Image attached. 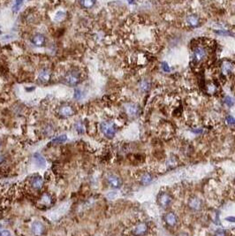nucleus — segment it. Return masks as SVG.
Listing matches in <instances>:
<instances>
[{"label": "nucleus", "mask_w": 235, "mask_h": 236, "mask_svg": "<svg viewBox=\"0 0 235 236\" xmlns=\"http://www.w3.org/2000/svg\"><path fill=\"white\" fill-rule=\"evenodd\" d=\"M31 185L33 187V189H36V190H39V189H42L43 185H44V181H43V179L40 177V176H36L31 181Z\"/></svg>", "instance_id": "14"}, {"label": "nucleus", "mask_w": 235, "mask_h": 236, "mask_svg": "<svg viewBox=\"0 0 235 236\" xmlns=\"http://www.w3.org/2000/svg\"><path fill=\"white\" fill-rule=\"evenodd\" d=\"M65 80L69 86H76L80 80V75L77 71H70L65 76Z\"/></svg>", "instance_id": "3"}, {"label": "nucleus", "mask_w": 235, "mask_h": 236, "mask_svg": "<svg viewBox=\"0 0 235 236\" xmlns=\"http://www.w3.org/2000/svg\"><path fill=\"white\" fill-rule=\"evenodd\" d=\"M81 6L84 8H91L95 3V0H79Z\"/></svg>", "instance_id": "19"}, {"label": "nucleus", "mask_w": 235, "mask_h": 236, "mask_svg": "<svg viewBox=\"0 0 235 236\" xmlns=\"http://www.w3.org/2000/svg\"><path fill=\"white\" fill-rule=\"evenodd\" d=\"M66 139H67L66 135H59V136L54 138V139L51 141V142H52V143H62V142H65Z\"/></svg>", "instance_id": "20"}, {"label": "nucleus", "mask_w": 235, "mask_h": 236, "mask_svg": "<svg viewBox=\"0 0 235 236\" xmlns=\"http://www.w3.org/2000/svg\"><path fill=\"white\" fill-rule=\"evenodd\" d=\"M74 98H75V99H77V100L80 99V98L82 97V92H81V90H80V89H76L74 90Z\"/></svg>", "instance_id": "27"}, {"label": "nucleus", "mask_w": 235, "mask_h": 236, "mask_svg": "<svg viewBox=\"0 0 235 236\" xmlns=\"http://www.w3.org/2000/svg\"><path fill=\"white\" fill-rule=\"evenodd\" d=\"M214 236H226V234H225V232L224 230H218L215 233Z\"/></svg>", "instance_id": "30"}, {"label": "nucleus", "mask_w": 235, "mask_h": 236, "mask_svg": "<svg viewBox=\"0 0 235 236\" xmlns=\"http://www.w3.org/2000/svg\"><path fill=\"white\" fill-rule=\"evenodd\" d=\"M226 122H227L229 125H231V126H233V125H234V123H235L234 118H233V116H230V115L226 116Z\"/></svg>", "instance_id": "28"}, {"label": "nucleus", "mask_w": 235, "mask_h": 236, "mask_svg": "<svg viewBox=\"0 0 235 236\" xmlns=\"http://www.w3.org/2000/svg\"><path fill=\"white\" fill-rule=\"evenodd\" d=\"M31 43L38 47H42L45 44V37L42 34H35L31 38Z\"/></svg>", "instance_id": "8"}, {"label": "nucleus", "mask_w": 235, "mask_h": 236, "mask_svg": "<svg viewBox=\"0 0 235 236\" xmlns=\"http://www.w3.org/2000/svg\"><path fill=\"white\" fill-rule=\"evenodd\" d=\"M125 109L127 112L128 115L130 116H136L137 113L139 112V107L138 105L134 104H127L125 105Z\"/></svg>", "instance_id": "11"}, {"label": "nucleus", "mask_w": 235, "mask_h": 236, "mask_svg": "<svg viewBox=\"0 0 235 236\" xmlns=\"http://www.w3.org/2000/svg\"><path fill=\"white\" fill-rule=\"evenodd\" d=\"M42 202H43V204H50V202H51V198H50V196L48 194H44V195L42 196Z\"/></svg>", "instance_id": "24"}, {"label": "nucleus", "mask_w": 235, "mask_h": 236, "mask_svg": "<svg viewBox=\"0 0 235 236\" xmlns=\"http://www.w3.org/2000/svg\"><path fill=\"white\" fill-rule=\"evenodd\" d=\"M188 206L191 210H200L203 207V203L202 200L197 198V197H192L189 199L188 202Z\"/></svg>", "instance_id": "6"}, {"label": "nucleus", "mask_w": 235, "mask_h": 236, "mask_svg": "<svg viewBox=\"0 0 235 236\" xmlns=\"http://www.w3.org/2000/svg\"><path fill=\"white\" fill-rule=\"evenodd\" d=\"M76 129L78 130V132H80H80H81V133L83 132V128H82V126L80 125V123H77V124H76Z\"/></svg>", "instance_id": "31"}, {"label": "nucleus", "mask_w": 235, "mask_h": 236, "mask_svg": "<svg viewBox=\"0 0 235 236\" xmlns=\"http://www.w3.org/2000/svg\"><path fill=\"white\" fill-rule=\"evenodd\" d=\"M0 236H1V232H0Z\"/></svg>", "instance_id": "36"}, {"label": "nucleus", "mask_w": 235, "mask_h": 236, "mask_svg": "<svg viewBox=\"0 0 235 236\" xmlns=\"http://www.w3.org/2000/svg\"><path fill=\"white\" fill-rule=\"evenodd\" d=\"M162 68L164 72H170V67L168 65V64L166 62H163L162 63Z\"/></svg>", "instance_id": "29"}, {"label": "nucleus", "mask_w": 235, "mask_h": 236, "mask_svg": "<svg viewBox=\"0 0 235 236\" xmlns=\"http://www.w3.org/2000/svg\"><path fill=\"white\" fill-rule=\"evenodd\" d=\"M178 236H188L186 233H181V234H179Z\"/></svg>", "instance_id": "35"}, {"label": "nucleus", "mask_w": 235, "mask_h": 236, "mask_svg": "<svg viewBox=\"0 0 235 236\" xmlns=\"http://www.w3.org/2000/svg\"><path fill=\"white\" fill-rule=\"evenodd\" d=\"M157 202H158V204H159V205H160L161 207L166 208V207H168L169 204H171L172 198H171V196H170L168 194H166V193H161V194L158 195V197H157Z\"/></svg>", "instance_id": "5"}, {"label": "nucleus", "mask_w": 235, "mask_h": 236, "mask_svg": "<svg viewBox=\"0 0 235 236\" xmlns=\"http://www.w3.org/2000/svg\"><path fill=\"white\" fill-rule=\"evenodd\" d=\"M221 70L222 73L224 74H229L231 72L233 71V64L231 62H224L221 65Z\"/></svg>", "instance_id": "15"}, {"label": "nucleus", "mask_w": 235, "mask_h": 236, "mask_svg": "<svg viewBox=\"0 0 235 236\" xmlns=\"http://www.w3.org/2000/svg\"><path fill=\"white\" fill-rule=\"evenodd\" d=\"M164 220L166 224L170 226H174L177 224V217L173 212H168L164 216Z\"/></svg>", "instance_id": "13"}, {"label": "nucleus", "mask_w": 235, "mask_h": 236, "mask_svg": "<svg viewBox=\"0 0 235 236\" xmlns=\"http://www.w3.org/2000/svg\"><path fill=\"white\" fill-rule=\"evenodd\" d=\"M38 79L41 82L45 83L49 81V80L50 79V72L48 69H43L40 71L39 74H38Z\"/></svg>", "instance_id": "12"}, {"label": "nucleus", "mask_w": 235, "mask_h": 236, "mask_svg": "<svg viewBox=\"0 0 235 236\" xmlns=\"http://www.w3.org/2000/svg\"><path fill=\"white\" fill-rule=\"evenodd\" d=\"M23 0H15L14 5V8H13V12L14 13H18V11L20 9L21 5H22Z\"/></svg>", "instance_id": "21"}, {"label": "nucleus", "mask_w": 235, "mask_h": 236, "mask_svg": "<svg viewBox=\"0 0 235 236\" xmlns=\"http://www.w3.org/2000/svg\"><path fill=\"white\" fill-rule=\"evenodd\" d=\"M107 181L112 188H115V189H119L121 186V180L117 175H114V174H110L108 176Z\"/></svg>", "instance_id": "10"}, {"label": "nucleus", "mask_w": 235, "mask_h": 236, "mask_svg": "<svg viewBox=\"0 0 235 236\" xmlns=\"http://www.w3.org/2000/svg\"><path fill=\"white\" fill-rule=\"evenodd\" d=\"M187 22L191 27H197L200 23V20L197 16L192 14L187 17Z\"/></svg>", "instance_id": "16"}, {"label": "nucleus", "mask_w": 235, "mask_h": 236, "mask_svg": "<svg viewBox=\"0 0 235 236\" xmlns=\"http://www.w3.org/2000/svg\"><path fill=\"white\" fill-rule=\"evenodd\" d=\"M152 181V176L149 173H145L141 176V183L142 185H149Z\"/></svg>", "instance_id": "18"}, {"label": "nucleus", "mask_w": 235, "mask_h": 236, "mask_svg": "<svg viewBox=\"0 0 235 236\" xmlns=\"http://www.w3.org/2000/svg\"><path fill=\"white\" fill-rule=\"evenodd\" d=\"M65 14L64 12H58L55 18H54V20H55V21H61L65 19Z\"/></svg>", "instance_id": "23"}, {"label": "nucleus", "mask_w": 235, "mask_h": 236, "mask_svg": "<svg viewBox=\"0 0 235 236\" xmlns=\"http://www.w3.org/2000/svg\"><path fill=\"white\" fill-rule=\"evenodd\" d=\"M34 157H35V164L38 165V166H44L46 165V161H45V158L43 157L41 154L39 153H35L34 155Z\"/></svg>", "instance_id": "17"}, {"label": "nucleus", "mask_w": 235, "mask_h": 236, "mask_svg": "<svg viewBox=\"0 0 235 236\" xmlns=\"http://www.w3.org/2000/svg\"><path fill=\"white\" fill-rule=\"evenodd\" d=\"M32 232L35 236H40L43 234L44 231V225L39 222V221H35L32 224Z\"/></svg>", "instance_id": "9"}, {"label": "nucleus", "mask_w": 235, "mask_h": 236, "mask_svg": "<svg viewBox=\"0 0 235 236\" xmlns=\"http://www.w3.org/2000/svg\"><path fill=\"white\" fill-rule=\"evenodd\" d=\"M148 232V225L146 223H139L133 230V234L134 236H144Z\"/></svg>", "instance_id": "4"}, {"label": "nucleus", "mask_w": 235, "mask_h": 236, "mask_svg": "<svg viewBox=\"0 0 235 236\" xmlns=\"http://www.w3.org/2000/svg\"><path fill=\"white\" fill-rule=\"evenodd\" d=\"M193 132H194V133H202V129H194V130H193Z\"/></svg>", "instance_id": "33"}, {"label": "nucleus", "mask_w": 235, "mask_h": 236, "mask_svg": "<svg viewBox=\"0 0 235 236\" xmlns=\"http://www.w3.org/2000/svg\"><path fill=\"white\" fill-rule=\"evenodd\" d=\"M206 88H207V91L210 93H214L217 90V86H215L214 84H209L206 86Z\"/></svg>", "instance_id": "26"}, {"label": "nucleus", "mask_w": 235, "mask_h": 236, "mask_svg": "<svg viewBox=\"0 0 235 236\" xmlns=\"http://www.w3.org/2000/svg\"><path fill=\"white\" fill-rule=\"evenodd\" d=\"M101 130L104 133V135L107 137V138H113L115 135V126L114 123H112L111 121H104L101 123Z\"/></svg>", "instance_id": "2"}, {"label": "nucleus", "mask_w": 235, "mask_h": 236, "mask_svg": "<svg viewBox=\"0 0 235 236\" xmlns=\"http://www.w3.org/2000/svg\"><path fill=\"white\" fill-rule=\"evenodd\" d=\"M208 57V50L203 44H197L193 49V61L194 64L203 62Z\"/></svg>", "instance_id": "1"}, {"label": "nucleus", "mask_w": 235, "mask_h": 236, "mask_svg": "<svg viewBox=\"0 0 235 236\" xmlns=\"http://www.w3.org/2000/svg\"><path fill=\"white\" fill-rule=\"evenodd\" d=\"M140 88H141V89L142 91H147V90L149 89L150 85H149V83L147 80H142L141 82V84H140Z\"/></svg>", "instance_id": "22"}, {"label": "nucleus", "mask_w": 235, "mask_h": 236, "mask_svg": "<svg viewBox=\"0 0 235 236\" xmlns=\"http://www.w3.org/2000/svg\"><path fill=\"white\" fill-rule=\"evenodd\" d=\"M1 236H11V234H10V232H9V231H6V230H5V231L1 232Z\"/></svg>", "instance_id": "32"}, {"label": "nucleus", "mask_w": 235, "mask_h": 236, "mask_svg": "<svg viewBox=\"0 0 235 236\" xmlns=\"http://www.w3.org/2000/svg\"><path fill=\"white\" fill-rule=\"evenodd\" d=\"M59 114L61 117L67 118V117H70V116L74 115V110L72 106L65 104V105H62V106L59 108Z\"/></svg>", "instance_id": "7"}, {"label": "nucleus", "mask_w": 235, "mask_h": 236, "mask_svg": "<svg viewBox=\"0 0 235 236\" xmlns=\"http://www.w3.org/2000/svg\"><path fill=\"white\" fill-rule=\"evenodd\" d=\"M226 220H232V222H234V218H226Z\"/></svg>", "instance_id": "34"}, {"label": "nucleus", "mask_w": 235, "mask_h": 236, "mask_svg": "<svg viewBox=\"0 0 235 236\" xmlns=\"http://www.w3.org/2000/svg\"><path fill=\"white\" fill-rule=\"evenodd\" d=\"M224 101V104L227 106H233V99L230 96H225Z\"/></svg>", "instance_id": "25"}]
</instances>
